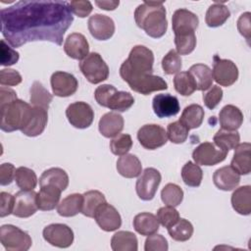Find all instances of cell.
Wrapping results in <instances>:
<instances>
[{"mask_svg":"<svg viewBox=\"0 0 251 251\" xmlns=\"http://www.w3.org/2000/svg\"><path fill=\"white\" fill-rule=\"evenodd\" d=\"M42 234L45 241L59 248H68L74 242V231L65 224H51L44 227Z\"/></svg>","mask_w":251,"mask_h":251,"instance_id":"5bb4252c","label":"cell"},{"mask_svg":"<svg viewBox=\"0 0 251 251\" xmlns=\"http://www.w3.org/2000/svg\"><path fill=\"white\" fill-rule=\"evenodd\" d=\"M95 4L100 9H103L106 11H113L119 6L120 2L119 1H95Z\"/></svg>","mask_w":251,"mask_h":251,"instance_id":"94428289","label":"cell"},{"mask_svg":"<svg viewBox=\"0 0 251 251\" xmlns=\"http://www.w3.org/2000/svg\"><path fill=\"white\" fill-rule=\"evenodd\" d=\"M175 44L178 55H188L196 47L195 32H184L175 34Z\"/></svg>","mask_w":251,"mask_h":251,"instance_id":"f6af8a7d","label":"cell"},{"mask_svg":"<svg viewBox=\"0 0 251 251\" xmlns=\"http://www.w3.org/2000/svg\"><path fill=\"white\" fill-rule=\"evenodd\" d=\"M213 181L219 189L230 191L239 184L240 175L231 166H225L214 173Z\"/></svg>","mask_w":251,"mask_h":251,"instance_id":"7402d4cb","label":"cell"},{"mask_svg":"<svg viewBox=\"0 0 251 251\" xmlns=\"http://www.w3.org/2000/svg\"><path fill=\"white\" fill-rule=\"evenodd\" d=\"M69 123L76 128H87L91 126L94 119L93 109L89 104L77 101L70 104L66 110Z\"/></svg>","mask_w":251,"mask_h":251,"instance_id":"7c38bea8","label":"cell"},{"mask_svg":"<svg viewBox=\"0 0 251 251\" xmlns=\"http://www.w3.org/2000/svg\"><path fill=\"white\" fill-rule=\"evenodd\" d=\"M132 147V138L127 133H121L110 141V150L117 156H123Z\"/></svg>","mask_w":251,"mask_h":251,"instance_id":"bcb514c9","label":"cell"},{"mask_svg":"<svg viewBox=\"0 0 251 251\" xmlns=\"http://www.w3.org/2000/svg\"><path fill=\"white\" fill-rule=\"evenodd\" d=\"M213 63V79L222 86H230L238 78V69L236 65L227 59H221L215 55Z\"/></svg>","mask_w":251,"mask_h":251,"instance_id":"8fae6325","label":"cell"},{"mask_svg":"<svg viewBox=\"0 0 251 251\" xmlns=\"http://www.w3.org/2000/svg\"><path fill=\"white\" fill-rule=\"evenodd\" d=\"M162 176L158 170L154 168H146L136 180L135 190L141 200H152L161 183Z\"/></svg>","mask_w":251,"mask_h":251,"instance_id":"9c48e42d","label":"cell"},{"mask_svg":"<svg viewBox=\"0 0 251 251\" xmlns=\"http://www.w3.org/2000/svg\"><path fill=\"white\" fill-rule=\"evenodd\" d=\"M188 73L192 75L196 83V90L206 91L213 85V74L212 70L204 64L192 65Z\"/></svg>","mask_w":251,"mask_h":251,"instance_id":"1f68e13d","label":"cell"},{"mask_svg":"<svg viewBox=\"0 0 251 251\" xmlns=\"http://www.w3.org/2000/svg\"><path fill=\"white\" fill-rule=\"evenodd\" d=\"M94 97L100 106L117 112L127 111L134 103V98L129 92L118 91L111 84L98 86L94 91Z\"/></svg>","mask_w":251,"mask_h":251,"instance_id":"277c9868","label":"cell"},{"mask_svg":"<svg viewBox=\"0 0 251 251\" xmlns=\"http://www.w3.org/2000/svg\"><path fill=\"white\" fill-rule=\"evenodd\" d=\"M0 242L8 251H26L32 245L29 234L13 225L1 226Z\"/></svg>","mask_w":251,"mask_h":251,"instance_id":"52a82bcc","label":"cell"},{"mask_svg":"<svg viewBox=\"0 0 251 251\" xmlns=\"http://www.w3.org/2000/svg\"><path fill=\"white\" fill-rule=\"evenodd\" d=\"M175 89L182 96H189L196 90V83L188 72H179L174 77Z\"/></svg>","mask_w":251,"mask_h":251,"instance_id":"b9f144b4","label":"cell"},{"mask_svg":"<svg viewBox=\"0 0 251 251\" xmlns=\"http://www.w3.org/2000/svg\"><path fill=\"white\" fill-rule=\"evenodd\" d=\"M29 100L32 106L48 110L53 96L39 81H34L29 89Z\"/></svg>","mask_w":251,"mask_h":251,"instance_id":"74e56055","label":"cell"},{"mask_svg":"<svg viewBox=\"0 0 251 251\" xmlns=\"http://www.w3.org/2000/svg\"><path fill=\"white\" fill-rule=\"evenodd\" d=\"M124 118L116 112L106 113L101 117L98 124L100 133L107 138H112L121 133L124 128Z\"/></svg>","mask_w":251,"mask_h":251,"instance_id":"603a6c76","label":"cell"},{"mask_svg":"<svg viewBox=\"0 0 251 251\" xmlns=\"http://www.w3.org/2000/svg\"><path fill=\"white\" fill-rule=\"evenodd\" d=\"M168 232L176 241H187L193 234V226L189 221L179 218L174 226L168 227Z\"/></svg>","mask_w":251,"mask_h":251,"instance_id":"7bdbcfd3","label":"cell"},{"mask_svg":"<svg viewBox=\"0 0 251 251\" xmlns=\"http://www.w3.org/2000/svg\"><path fill=\"white\" fill-rule=\"evenodd\" d=\"M20 54L15 49L10 47L5 39H1L0 45V64L1 66L9 67L19 61Z\"/></svg>","mask_w":251,"mask_h":251,"instance_id":"f907efd6","label":"cell"},{"mask_svg":"<svg viewBox=\"0 0 251 251\" xmlns=\"http://www.w3.org/2000/svg\"><path fill=\"white\" fill-rule=\"evenodd\" d=\"M88 30L97 40L110 39L115 32L114 21L105 15L95 14L88 19Z\"/></svg>","mask_w":251,"mask_h":251,"instance_id":"ac0fdd59","label":"cell"},{"mask_svg":"<svg viewBox=\"0 0 251 251\" xmlns=\"http://www.w3.org/2000/svg\"><path fill=\"white\" fill-rule=\"evenodd\" d=\"M17 98V93L12 88L1 86L0 88V105H4L7 103H10Z\"/></svg>","mask_w":251,"mask_h":251,"instance_id":"91938a15","label":"cell"},{"mask_svg":"<svg viewBox=\"0 0 251 251\" xmlns=\"http://www.w3.org/2000/svg\"><path fill=\"white\" fill-rule=\"evenodd\" d=\"M231 205L235 212L240 215L251 213V186L243 185L236 188L231 195Z\"/></svg>","mask_w":251,"mask_h":251,"instance_id":"f1b7e54d","label":"cell"},{"mask_svg":"<svg viewBox=\"0 0 251 251\" xmlns=\"http://www.w3.org/2000/svg\"><path fill=\"white\" fill-rule=\"evenodd\" d=\"M79 69L92 84L100 83L109 76V67L99 53L91 52L79 63Z\"/></svg>","mask_w":251,"mask_h":251,"instance_id":"ba28073f","label":"cell"},{"mask_svg":"<svg viewBox=\"0 0 251 251\" xmlns=\"http://www.w3.org/2000/svg\"><path fill=\"white\" fill-rule=\"evenodd\" d=\"M189 130L190 129L187 128L182 123L176 121L169 124L167 127V136L171 142L180 144L187 139Z\"/></svg>","mask_w":251,"mask_h":251,"instance_id":"7dc6e473","label":"cell"},{"mask_svg":"<svg viewBox=\"0 0 251 251\" xmlns=\"http://www.w3.org/2000/svg\"><path fill=\"white\" fill-rule=\"evenodd\" d=\"M83 204V195L73 193L65 197L57 206V212L62 217H74L81 213Z\"/></svg>","mask_w":251,"mask_h":251,"instance_id":"836d02e7","label":"cell"},{"mask_svg":"<svg viewBox=\"0 0 251 251\" xmlns=\"http://www.w3.org/2000/svg\"><path fill=\"white\" fill-rule=\"evenodd\" d=\"M16 169L11 163H4L0 166V184L8 185L15 179Z\"/></svg>","mask_w":251,"mask_h":251,"instance_id":"6f0895ef","label":"cell"},{"mask_svg":"<svg viewBox=\"0 0 251 251\" xmlns=\"http://www.w3.org/2000/svg\"><path fill=\"white\" fill-rule=\"evenodd\" d=\"M64 51L72 59L83 60L89 54V44L83 34L73 32L65 40Z\"/></svg>","mask_w":251,"mask_h":251,"instance_id":"ffe728a7","label":"cell"},{"mask_svg":"<svg viewBox=\"0 0 251 251\" xmlns=\"http://www.w3.org/2000/svg\"><path fill=\"white\" fill-rule=\"evenodd\" d=\"M137 139L145 149L155 150L167 143L168 136L167 131L161 126L148 124L138 129Z\"/></svg>","mask_w":251,"mask_h":251,"instance_id":"30bf717a","label":"cell"},{"mask_svg":"<svg viewBox=\"0 0 251 251\" xmlns=\"http://www.w3.org/2000/svg\"><path fill=\"white\" fill-rule=\"evenodd\" d=\"M223 98V89L219 85H212L206 92L203 93V101L205 106L213 110L221 102Z\"/></svg>","mask_w":251,"mask_h":251,"instance_id":"f5cc1de1","label":"cell"},{"mask_svg":"<svg viewBox=\"0 0 251 251\" xmlns=\"http://www.w3.org/2000/svg\"><path fill=\"white\" fill-rule=\"evenodd\" d=\"M132 224L135 231L144 236H148L159 230V221L157 217L151 213L143 212L137 214Z\"/></svg>","mask_w":251,"mask_h":251,"instance_id":"f546056e","label":"cell"},{"mask_svg":"<svg viewBox=\"0 0 251 251\" xmlns=\"http://www.w3.org/2000/svg\"><path fill=\"white\" fill-rule=\"evenodd\" d=\"M161 199L167 206L176 207L182 202L183 191L177 184L168 183L161 191Z\"/></svg>","mask_w":251,"mask_h":251,"instance_id":"ee69618b","label":"cell"},{"mask_svg":"<svg viewBox=\"0 0 251 251\" xmlns=\"http://www.w3.org/2000/svg\"><path fill=\"white\" fill-rule=\"evenodd\" d=\"M157 219L163 226L168 228L179 220V213L172 206L161 207L157 211Z\"/></svg>","mask_w":251,"mask_h":251,"instance_id":"681fc988","label":"cell"},{"mask_svg":"<svg viewBox=\"0 0 251 251\" xmlns=\"http://www.w3.org/2000/svg\"><path fill=\"white\" fill-rule=\"evenodd\" d=\"M73 21L67 1H19L1 10V32L16 48L36 40L60 46Z\"/></svg>","mask_w":251,"mask_h":251,"instance_id":"6da1fadb","label":"cell"},{"mask_svg":"<svg viewBox=\"0 0 251 251\" xmlns=\"http://www.w3.org/2000/svg\"><path fill=\"white\" fill-rule=\"evenodd\" d=\"M111 248L114 251H137V237L131 231L120 230L112 236Z\"/></svg>","mask_w":251,"mask_h":251,"instance_id":"4dcf8cb0","label":"cell"},{"mask_svg":"<svg viewBox=\"0 0 251 251\" xmlns=\"http://www.w3.org/2000/svg\"><path fill=\"white\" fill-rule=\"evenodd\" d=\"M152 107L155 115L161 119L176 116L180 110L178 99L169 93L155 95Z\"/></svg>","mask_w":251,"mask_h":251,"instance_id":"44dd1931","label":"cell"},{"mask_svg":"<svg viewBox=\"0 0 251 251\" xmlns=\"http://www.w3.org/2000/svg\"><path fill=\"white\" fill-rule=\"evenodd\" d=\"M204 110L198 104H190L186 106L179 118V122L182 123L187 128L193 129L201 126L204 120Z\"/></svg>","mask_w":251,"mask_h":251,"instance_id":"d590c367","label":"cell"},{"mask_svg":"<svg viewBox=\"0 0 251 251\" xmlns=\"http://www.w3.org/2000/svg\"><path fill=\"white\" fill-rule=\"evenodd\" d=\"M121 77L129 85V87L142 95H149L152 92L166 90L168 84L161 76L154 75H132L120 73Z\"/></svg>","mask_w":251,"mask_h":251,"instance_id":"8992f818","label":"cell"},{"mask_svg":"<svg viewBox=\"0 0 251 251\" xmlns=\"http://www.w3.org/2000/svg\"><path fill=\"white\" fill-rule=\"evenodd\" d=\"M227 151L217 147L212 142H203L199 144L192 152V158L197 165L214 166L223 162L226 156Z\"/></svg>","mask_w":251,"mask_h":251,"instance_id":"4fadbf2b","label":"cell"},{"mask_svg":"<svg viewBox=\"0 0 251 251\" xmlns=\"http://www.w3.org/2000/svg\"><path fill=\"white\" fill-rule=\"evenodd\" d=\"M213 140L217 147L228 152L239 144L240 135L236 130H226L221 128L216 132Z\"/></svg>","mask_w":251,"mask_h":251,"instance_id":"8d00e7d4","label":"cell"},{"mask_svg":"<svg viewBox=\"0 0 251 251\" xmlns=\"http://www.w3.org/2000/svg\"><path fill=\"white\" fill-rule=\"evenodd\" d=\"M37 193L33 190H20L15 195L13 215L18 218H28L35 214L38 209Z\"/></svg>","mask_w":251,"mask_h":251,"instance_id":"e0dca14e","label":"cell"},{"mask_svg":"<svg viewBox=\"0 0 251 251\" xmlns=\"http://www.w3.org/2000/svg\"><path fill=\"white\" fill-rule=\"evenodd\" d=\"M117 171L124 177L133 178L139 176L142 173V165L135 155L126 154L118 159Z\"/></svg>","mask_w":251,"mask_h":251,"instance_id":"4316f807","label":"cell"},{"mask_svg":"<svg viewBox=\"0 0 251 251\" xmlns=\"http://www.w3.org/2000/svg\"><path fill=\"white\" fill-rule=\"evenodd\" d=\"M70 8L73 14L79 18H85L92 12V4L85 0H75L70 2Z\"/></svg>","mask_w":251,"mask_h":251,"instance_id":"11a10c76","label":"cell"},{"mask_svg":"<svg viewBox=\"0 0 251 251\" xmlns=\"http://www.w3.org/2000/svg\"><path fill=\"white\" fill-rule=\"evenodd\" d=\"M0 200H1V208H0V217L4 218L13 214L14 205H15V196L8 192L2 191L0 193Z\"/></svg>","mask_w":251,"mask_h":251,"instance_id":"9f6ffc18","label":"cell"},{"mask_svg":"<svg viewBox=\"0 0 251 251\" xmlns=\"http://www.w3.org/2000/svg\"><path fill=\"white\" fill-rule=\"evenodd\" d=\"M164 2L144 1L134 11V20L138 27L153 38L162 37L168 28Z\"/></svg>","mask_w":251,"mask_h":251,"instance_id":"7a4b0ae2","label":"cell"},{"mask_svg":"<svg viewBox=\"0 0 251 251\" xmlns=\"http://www.w3.org/2000/svg\"><path fill=\"white\" fill-rule=\"evenodd\" d=\"M33 107L32 115L29 120L27 126L22 130V132L30 137L37 136L43 132L45 129L47 121H48V114L47 110L40 108V107Z\"/></svg>","mask_w":251,"mask_h":251,"instance_id":"83f0119b","label":"cell"},{"mask_svg":"<svg viewBox=\"0 0 251 251\" xmlns=\"http://www.w3.org/2000/svg\"><path fill=\"white\" fill-rule=\"evenodd\" d=\"M82 195H83V204H82L81 214L88 218H93L96 209L101 204L106 202V198L104 194L98 190H89L84 192Z\"/></svg>","mask_w":251,"mask_h":251,"instance_id":"f35d334b","label":"cell"},{"mask_svg":"<svg viewBox=\"0 0 251 251\" xmlns=\"http://www.w3.org/2000/svg\"><path fill=\"white\" fill-rule=\"evenodd\" d=\"M50 82L53 94L58 97H69L75 94L78 87V81L74 75L61 71L52 74Z\"/></svg>","mask_w":251,"mask_h":251,"instance_id":"2e32d148","label":"cell"},{"mask_svg":"<svg viewBox=\"0 0 251 251\" xmlns=\"http://www.w3.org/2000/svg\"><path fill=\"white\" fill-rule=\"evenodd\" d=\"M154 54L152 50L143 46L135 45L130 50L128 57L120 68V73L132 75H151L153 73Z\"/></svg>","mask_w":251,"mask_h":251,"instance_id":"5b68a950","label":"cell"},{"mask_svg":"<svg viewBox=\"0 0 251 251\" xmlns=\"http://www.w3.org/2000/svg\"><path fill=\"white\" fill-rule=\"evenodd\" d=\"M221 127L226 130H237L243 123V114L234 105H226L219 113Z\"/></svg>","mask_w":251,"mask_h":251,"instance_id":"d4e9b609","label":"cell"},{"mask_svg":"<svg viewBox=\"0 0 251 251\" xmlns=\"http://www.w3.org/2000/svg\"><path fill=\"white\" fill-rule=\"evenodd\" d=\"M181 177L186 185L190 187H198L203 178V172L199 165L188 161L181 169Z\"/></svg>","mask_w":251,"mask_h":251,"instance_id":"ab89813d","label":"cell"},{"mask_svg":"<svg viewBox=\"0 0 251 251\" xmlns=\"http://www.w3.org/2000/svg\"><path fill=\"white\" fill-rule=\"evenodd\" d=\"M198 17L187 9H178L175 11L172 17V26L175 34L195 32L198 27Z\"/></svg>","mask_w":251,"mask_h":251,"instance_id":"d6986e66","label":"cell"},{"mask_svg":"<svg viewBox=\"0 0 251 251\" xmlns=\"http://www.w3.org/2000/svg\"><path fill=\"white\" fill-rule=\"evenodd\" d=\"M15 181L22 190H33L37 184V176L31 169L19 167L16 169Z\"/></svg>","mask_w":251,"mask_h":251,"instance_id":"60d3db41","label":"cell"},{"mask_svg":"<svg viewBox=\"0 0 251 251\" xmlns=\"http://www.w3.org/2000/svg\"><path fill=\"white\" fill-rule=\"evenodd\" d=\"M94 220L99 227L105 231L117 230L122 226V218L118 210L111 204L105 202L95 211Z\"/></svg>","mask_w":251,"mask_h":251,"instance_id":"9a60e30c","label":"cell"},{"mask_svg":"<svg viewBox=\"0 0 251 251\" xmlns=\"http://www.w3.org/2000/svg\"><path fill=\"white\" fill-rule=\"evenodd\" d=\"M61 192L62 190L60 188L51 184L41 186L36 195L38 209L41 211H51L55 209L60 203Z\"/></svg>","mask_w":251,"mask_h":251,"instance_id":"484cf974","label":"cell"},{"mask_svg":"<svg viewBox=\"0 0 251 251\" xmlns=\"http://www.w3.org/2000/svg\"><path fill=\"white\" fill-rule=\"evenodd\" d=\"M234 149L230 166L239 175H248L251 172V144L249 142L239 143Z\"/></svg>","mask_w":251,"mask_h":251,"instance_id":"cb8c5ba5","label":"cell"},{"mask_svg":"<svg viewBox=\"0 0 251 251\" xmlns=\"http://www.w3.org/2000/svg\"><path fill=\"white\" fill-rule=\"evenodd\" d=\"M33 107L21 99H16L10 103L0 105L1 129L6 132L15 130L22 131L29 123Z\"/></svg>","mask_w":251,"mask_h":251,"instance_id":"3957f363","label":"cell"},{"mask_svg":"<svg viewBox=\"0 0 251 251\" xmlns=\"http://www.w3.org/2000/svg\"><path fill=\"white\" fill-rule=\"evenodd\" d=\"M40 186L51 184L64 191L69 185V176L61 168H50L44 171L39 177Z\"/></svg>","mask_w":251,"mask_h":251,"instance_id":"d6a6232c","label":"cell"},{"mask_svg":"<svg viewBox=\"0 0 251 251\" xmlns=\"http://www.w3.org/2000/svg\"><path fill=\"white\" fill-rule=\"evenodd\" d=\"M22 80V75L16 70L3 69L0 71V84L2 86H15L20 84Z\"/></svg>","mask_w":251,"mask_h":251,"instance_id":"db71d44e","label":"cell"},{"mask_svg":"<svg viewBox=\"0 0 251 251\" xmlns=\"http://www.w3.org/2000/svg\"><path fill=\"white\" fill-rule=\"evenodd\" d=\"M168 249V241L162 234L153 233L147 236L144 244L145 251H167Z\"/></svg>","mask_w":251,"mask_h":251,"instance_id":"816d5d0a","label":"cell"},{"mask_svg":"<svg viewBox=\"0 0 251 251\" xmlns=\"http://www.w3.org/2000/svg\"><path fill=\"white\" fill-rule=\"evenodd\" d=\"M182 63L178 53L172 49L162 59V68L166 75H174L179 73Z\"/></svg>","mask_w":251,"mask_h":251,"instance_id":"c3c4849f","label":"cell"},{"mask_svg":"<svg viewBox=\"0 0 251 251\" xmlns=\"http://www.w3.org/2000/svg\"><path fill=\"white\" fill-rule=\"evenodd\" d=\"M229 17L230 12L228 8L223 3L217 2L208 8L205 16V22L210 27H218L223 25Z\"/></svg>","mask_w":251,"mask_h":251,"instance_id":"e575fe53","label":"cell"},{"mask_svg":"<svg viewBox=\"0 0 251 251\" xmlns=\"http://www.w3.org/2000/svg\"><path fill=\"white\" fill-rule=\"evenodd\" d=\"M250 13L246 12L242 14L237 20V28L241 35H243L247 41L251 38V27H250Z\"/></svg>","mask_w":251,"mask_h":251,"instance_id":"680465c9","label":"cell"}]
</instances>
